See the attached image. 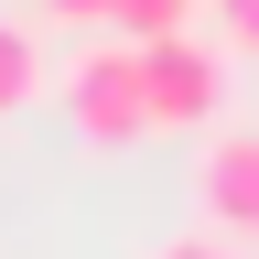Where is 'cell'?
Wrapping results in <instances>:
<instances>
[{
	"label": "cell",
	"mask_w": 259,
	"mask_h": 259,
	"mask_svg": "<svg viewBox=\"0 0 259 259\" xmlns=\"http://www.w3.org/2000/svg\"><path fill=\"white\" fill-rule=\"evenodd\" d=\"M141 108H151V130H205V119H227V54L194 44V32L141 44Z\"/></svg>",
	"instance_id": "obj_1"
},
{
	"label": "cell",
	"mask_w": 259,
	"mask_h": 259,
	"mask_svg": "<svg viewBox=\"0 0 259 259\" xmlns=\"http://www.w3.org/2000/svg\"><path fill=\"white\" fill-rule=\"evenodd\" d=\"M65 97H76V130H87V141H141V130H151V108H141V44L76 54Z\"/></svg>",
	"instance_id": "obj_2"
},
{
	"label": "cell",
	"mask_w": 259,
	"mask_h": 259,
	"mask_svg": "<svg viewBox=\"0 0 259 259\" xmlns=\"http://www.w3.org/2000/svg\"><path fill=\"white\" fill-rule=\"evenodd\" d=\"M54 22H108V0H44Z\"/></svg>",
	"instance_id": "obj_8"
},
{
	"label": "cell",
	"mask_w": 259,
	"mask_h": 259,
	"mask_svg": "<svg viewBox=\"0 0 259 259\" xmlns=\"http://www.w3.org/2000/svg\"><path fill=\"white\" fill-rule=\"evenodd\" d=\"M216 11H227V32H238V44L259 54V0H216Z\"/></svg>",
	"instance_id": "obj_6"
},
{
	"label": "cell",
	"mask_w": 259,
	"mask_h": 259,
	"mask_svg": "<svg viewBox=\"0 0 259 259\" xmlns=\"http://www.w3.org/2000/svg\"><path fill=\"white\" fill-rule=\"evenodd\" d=\"M32 87H44V44H32L22 22H0V119H11Z\"/></svg>",
	"instance_id": "obj_5"
},
{
	"label": "cell",
	"mask_w": 259,
	"mask_h": 259,
	"mask_svg": "<svg viewBox=\"0 0 259 259\" xmlns=\"http://www.w3.org/2000/svg\"><path fill=\"white\" fill-rule=\"evenodd\" d=\"M205 216L227 227V238H259V130H216V151H205Z\"/></svg>",
	"instance_id": "obj_3"
},
{
	"label": "cell",
	"mask_w": 259,
	"mask_h": 259,
	"mask_svg": "<svg viewBox=\"0 0 259 259\" xmlns=\"http://www.w3.org/2000/svg\"><path fill=\"white\" fill-rule=\"evenodd\" d=\"M119 44H162V32H194V0H108Z\"/></svg>",
	"instance_id": "obj_4"
},
{
	"label": "cell",
	"mask_w": 259,
	"mask_h": 259,
	"mask_svg": "<svg viewBox=\"0 0 259 259\" xmlns=\"http://www.w3.org/2000/svg\"><path fill=\"white\" fill-rule=\"evenodd\" d=\"M151 259H238L227 238H173V248H151Z\"/></svg>",
	"instance_id": "obj_7"
}]
</instances>
